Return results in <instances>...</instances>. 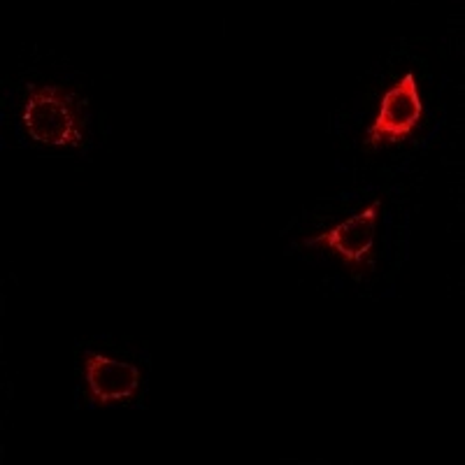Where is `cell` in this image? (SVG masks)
<instances>
[{"instance_id":"obj_1","label":"cell","mask_w":465,"mask_h":465,"mask_svg":"<svg viewBox=\"0 0 465 465\" xmlns=\"http://www.w3.org/2000/svg\"><path fill=\"white\" fill-rule=\"evenodd\" d=\"M22 124L33 143L82 149L86 143V101L64 86H35L24 103Z\"/></svg>"},{"instance_id":"obj_4","label":"cell","mask_w":465,"mask_h":465,"mask_svg":"<svg viewBox=\"0 0 465 465\" xmlns=\"http://www.w3.org/2000/svg\"><path fill=\"white\" fill-rule=\"evenodd\" d=\"M82 372H84V381L89 386L91 401L103 407L131 402L143 381V372L138 365L124 363V361L110 359L105 354H95V351L86 354Z\"/></svg>"},{"instance_id":"obj_3","label":"cell","mask_w":465,"mask_h":465,"mask_svg":"<svg viewBox=\"0 0 465 465\" xmlns=\"http://www.w3.org/2000/svg\"><path fill=\"white\" fill-rule=\"evenodd\" d=\"M381 201H372L371 205L356 212L354 217L344 219L338 226L328 228V231L317 232L312 238H305V247H322L328 249L331 254L342 259L349 268L359 275L363 268H372V249H375V232L377 219H380Z\"/></svg>"},{"instance_id":"obj_2","label":"cell","mask_w":465,"mask_h":465,"mask_svg":"<svg viewBox=\"0 0 465 465\" xmlns=\"http://www.w3.org/2000/svg\"><path fill=\"white\" fill-rule=\"evenodd\" d=\"M423 119V101L414 73H405L391 89L381 95L380 110L365 131L371 149L391 147L412 138Z\"/></svg>"}]
</instances>
